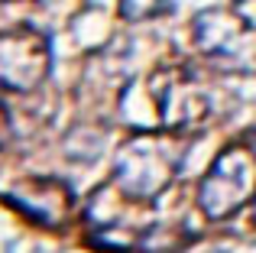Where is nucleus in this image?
Listing matches in <instances>:
<instances>
[{
  "instance_id": "nucleus-1",
  "label": "nucleus",
  "mask_w": 256,
  "mask_h": 253,
  "mask_svg": "<svg viewBox=\"0 0 256 253\" xmlns=\"http://www.w3.org/2000/svg\"><path fill=\"white\" fill-rule=\"evenodd\" d=\"M49 75V42L32 30H13L0 36V84L13 91H32Z\"/></svg>"
},
{
  "instance_id": "nucleus-3",
  "label": "nucleus",
  "mask_w": 256,
  "mask_h": 253,
  "mask_svg": "<svg viewBox=\"0 0 256 253\" xmlns=\"http://www.w3.org/2000/svg\"><path fill=\"white\" fill-rule=\"evenodd\" d=\"M162 0H124V13L126 16H143V13H150L152 6H159Z\"/></svg>"
},
{
  "instance_id": "nucleus-2",
  "label": "nucleus",
  "mask_w": 256,
  "mask_h": 253,
  "mask_svg": "<svg viewBox=\"0 0 256 253\" xmlns=\"http://www.w3.org/2000/svg\"><path fill=\"white\" fill-rule=\"evenodd\" d=\"M4 198L13 208H20L23 214L36 218L42 224H58L68 214V204H72L68 188L56 178H23L13 188H6Z\"/></svg>"
},
{
  "instance_id": "nucleus-4",
  "label": "nucleus",
  "mask_w": 256,
  "mask_h": 253,
  "mask_svg": "<svg viewBox=\"0 0 256 253\" xmlns=\"http://www.w3.org/2000/svg\"><path fill=\"white\" fill-rule=\"evenodd\" d=\"M10 143V120H6V114H4V108H0V150Z\"/></svg>"
}]
</instances>
